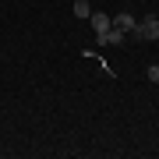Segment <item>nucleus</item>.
Returning a JSON list of instances; mask_svg holds the SVG:
<instances>
[{
	"instance_id": "obj_1",
	"label": "nucleus",
	"mask_w": 159,
	"mask_h": 159,
	"mask_svg": "<svg viewBox=\"0 0 159 159\" xmlns=\"http://www.w3.org/2000/svg\"><path fill=\"white\" fill-rule=\"evenodd\" d=\"M89 21H92V32L96 35H106L110 29H113V14H106V11H92Z\"/></svg>"
},
{
	"instance_id": "obj_2",
	"label": "nucleus",
	"mask_w": 159,
	"mask_h": 159,
	"mask_svg": "<svg viewBox=\"0 0 159 159\" xmlns=\"http://www.w3.org/2000/svg\"><path fill=\"white\" fill-rule=\"evenodd\" d=\"M138 32H142V39H159V18L145 14L142 21H138Z\"/></svg>"
},
{
	"instance_id": "obj_3",
	"label": "nucleus",
	"mask_w": 159,
	"mask_h": 159,
	"mask_svg": "<svg viewBox=\"0 0 159 159\" xmlns=\"http://www.w3.org/2000/svg\"><path fill=\"white\" fill-rule=\"evenodd\" d=\"M113 25H117L120 32H131V29L138 25V18L131 14V11H120V14H113Z\"/></svg>"
},
{
	"instance_id": "obj_4",
	"label": "nucleus",
	"mask_w": 159,
	"mask_h": 159,
	"mask_svg": "<svg viewBox=\"0 0 159 159\" xmlns=\"http://www.w3.org/2000/svg\"><path fill=\"white\" fill-rule=\"evenodd\" d=\"M124 39H127V32H120L117 25H113V29H110L106 35H99V46H120Z\"/></svg>"
},
{
	"instance_id": "obj_5",
	"label": "nucleus",
	"mask_w": 159,
	"mask_h": 159,
	"mask_svg": "<svg viewBox=\"0 0 159 159\" xmlns=\"http://www.w3.org/2000/svg\"><path fill=\"white\" fill-rule=\"evenodd\" d=\"M71 11H74V18H89L92 14V4H89V0H74Z\"/></svg>"
},
{
	"instance_id": "obj_6",
	"label": "nucleus",
	"mask_w": 159,
	"mask_h": 159,
	"mask_svg": "<svg viewBox=\"0 0 159 159\" xmlns=\"http://www.w3.org/2000/svg\"><path fill=\"white\" fill-rule=\"evenodd\" d=\"M148 81H152V85H159V64H152V67H148Z\"/></svg>"
},
{
	"instance_id": "obj_7",
	"label": "nucleus",
	"mask_w": 159,
	"mask_h": 159,
	"mask_svg": "<svg viewBox=\"0 0 159 159\" xmlns=\"http://www.w3.org/2000/svg\"><path fill=\"white\" fill-rule=\"evenodd\" d=\"M156 18H159V14H156Z\"/></svg>"
}]
</instances>
